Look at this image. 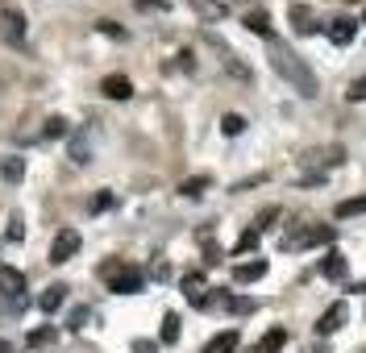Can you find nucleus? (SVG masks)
<instances>
[{"instance_id":"f257e3e1","label":"nucleus","mask_w":366,"mask_h":353,"mask_svg":"<svg viewBox=\"0 0 366 353\" xmlns=\"http://www.w3.org/2000/svg\"><path fill=\"white\" fill-rule=\"evenodd\" d=\"M267 54H271V67L283 75V79H287V84H291V88L300 91L304 100L320 96V84H317V75H313V67H308V63H304V58H300V54H296L287 42L271 38V42H267Z\"/></svg>"},{"instance_id":"473e14b6","label":"nucleus","mask_w":366,"mask_h":353,"mask_svg":"<svg viewBox=\"0 0 366 353\" xmlns=\"http://www.w3.org/2000/svg\"><path fill=\"white\" fill-rule=\"evenodd\" d=\"M121 270H125V262H121V258H113V262H104V266H100V274H104L108 283H113V278H117Z\"/></svg>"},{"instance_id":"9b49d317","label":"nucleus","mask_w":366,"mask_h":353,"mask_svg":"<svg viewBox=\"0 0 366 353\" xmlns=\"http://www.w3.org/2000/svg\"><path fill=\"white\" fill-rule=\"evenodd\" d=\"M346 320H350L346 304H333V308L317 320V333H320V337H333V333H341V328H346Z\"/></svg>"},{"instance_id":"7ed1b4c3","label":"nucleus","mask_w":366,"mask_h":353,"mask_svg":"<svg viewBox=\"0 0 366 353\" xmlns=\"http://www.w3.org/2000/svg\"><path fill=\"white\" fill-rule=\"evenodd\" d=\"M25 34H30V21L21 8H4L0 13V38L8 46H25Z\"/></svg>"},{"instance_id":"ddd939ff","label":"nucleus","mask_w":366,"mask_h":353,"mask_svg":"<svg viewBox=\"0 0 366 353\" xmlns=\"http://www.w3.org/2000/svg\"><path fill=\"white\" fill-rule=\"evenodd\" d=\"M100 91H104L108 100H130V96H134V84H130L125 75H104V79H100Z\"/></svg>"},{"instance_id":"58836bf2","label":"nucleus","mask_w":366,"mask_h":353,"mask_svg":"<svg viewBox=\"0 0 366 353\" xmlns=\"http://www.w3.org/2000/svg\"><path fill=\"white\" fill-rule=\"evenodd\" d=\"M179 67H183V71H196V63H191V50H183V54H179Z\"/></svg>"},{"instance_id":"72a5a7b5","label":"nucleus","mask_w":366,"mask_h":353,"mask_svg":"<svg viewBox=\"0 0 366 353\" xmlns=\"http://www.w3.org/2000/svg\"><path fill=\"white\" fill-rule=\"evenodd\" d=\"M104 208H113V191H100V195L92 200V212H104Z\"/></svg>"},{"instance_id":"a878e982","label":"nucleus","mask_w":366,"mask_h":353,"mask_svg":"<svg viewBox=\"0 0 366 353\" xmlns=\"http://www.w3.org/2000/svg\"><path fill=\"white\" fill-rule=\"evenodd\" d=\"M42 137L46 141H54V137H71V125H67L63 117H50V121L42 125Z\"/></svg>"},{"instance_id":"2eb2a0df","label":"nucleus","mask_w":366,"mask_h":353,"mask_svg":"<svg viewBox=\"0 0 366 353\" xmlns=\"http://www.w3.org/2000/svg\"><path fill=\"white\" fill-rule=\"evenodd\" d=\"M63 304H67V287H63V283H54V287H46L42 295H38V308H42L46 316H54V312L63 308Z\"/></svg>"},{"instance_id":"7c9ffc66","label":"nucleus","mask_w":366,"mask_h":353,"mask_svg":"<svg viewBox=\"0 0 366 353\" xmlns=\"http://www.w3.org/2000/svg\"><path fill=\"white\" fill-rule=\"evenodd\" d=\"M346 96H350V104H362V100H366V75H362V79H354Z\"/></svg>"},{"instance_id":"aec40b11","label":"nucleus","mask_w":366,"mask_h":353,"mask_svg":"<svg viewBox=\"0 0 366 353\" xmlns=\"http://www.w3.org/2000/svg\"><path fill=\"white\" fill-rule=\"evenodd\" d=\"M246 25H250V30H254L258 38H267V42L274 38V30H271V17H267L263 8H258V13H250V17H246Z\"/></svg>"},{"instance_id":"f704fd0d","label":"nucleus","mask_w":366,"mask_h":353,"mask_svg":"<svg viewBox=\"0 0 366 353\" xmlns=\"http://www.w3.org/2000/svg\"><path fill=\"white\" fill-rule=\"evenodd\" d=\"M141 13H167V0H137Z\"/></svg>"},{"instance_id":"2f4dec72","label":"nucleus","mask_w":366,"mask_h":353,"mask_svg":"<svg viewBox=\"0 0 366 353\" xmlns=\"http://www.w3.org/2000/svg\"><path fill=\"white\" fill-rule=\"evenodd\" d=\"M88 316H92L88 308H75V312H71V320H67V328H75V333H80V328L88 324Z\"/></svg>"},{"instance_id":"c9c22d12","label":"nucleus","mask_w":366,"mask_h":353,"mask_svg":"<svg viewBox=\"0 0 366 353\" xmlns=\"http://www.w3.org/2000/svg\"><path fill=\"white\" fill-rule=\"evenodd\" d=\"M274 221H279V208H267V212H263V217H258V224H254V229H258V233H263V229H271Z\"/></svg>"},{"instance_id":"a19ab883","label":"nucleus","mask_w":366,"mask_h":353,"mask_svg":"<svg viewBox=\"0 0 366 353\" xmlns=\"http://www.w3.org/2000/svg\"><path fill=\"white\" fill-rule=\"evenodd\" d=\"M362 25H366V13H362Z\"/></svg>"},{"instance_id":"f8f14e48","label":"nucleus","mask_w":366,"mask_h":353,"mask_svg":"<svg viewBox=\"0 0 366 353\" xmlns=\"http://www.w3.org/2000/svg\"><path fill=\"white\" fill-rule=\"evenodd\" d=\"M0 291H4L8 300H21V291H25V270H17V266H0Z\"/></svg>"},{"instance_id":"6ab92c4d","label":"nucleus","mask_w":366,"mask_h":353,"mask_svg":"<svg viewBox=\"0 0 366 353\" xmlns=\"http://www.w3.org/2000/svg\"><path fill=\"white\" fill-rule=\"evenodd\" d=\"M366 212V195H350L337 204V221H350V217H362Z\"/></svg>"},{"instance_id":"a211bd4d","label":"nucleus","mask_w":366,"mask_h":353,"mask_svg":"<svg viewBox=\"0 0 366 353\" xmlns=\"http://www.w3.org/2000/svg\"><path fill=\"white\" fill-rule=\"evenodd\" d=\"M291 25H296V34H317V25H313V8H304V4H291Z\"/></svg>"},{"instance_id":"39448f33","label":"nucleus","mask_w":366,"mask_h":353,"mask_svg":"<svg viewBox=\"0 0 366 353\" xmlns=\"http://www.w3.org/2000/svg\"><path fill=\"white\" fill-rule=\"evenodd\" d=\"M80 245H84V237H80L75 229H58V237H54V245H50V262L54 266L71 262V258L80 254Z\"/></svg>"},{"instance_id":"4c0bfd02","label":"nucleus","mask_w":366,"mask_h":353,"mask_svg":"<svg viewBox=\"0 0 366 353\" xmlns=\"http://www.w3.org/2000/svg\"><path fill=\"white\" fill-rule=\"evenodd\" d=\"M134 353H158V341H134Z\"/></svg>"},{"instance_id":"412c9836","label":"nucleus","mask_w":366,"mask_h":353,"mask_svg":"<svg viewBox=\"0 0 366 353\" xmlns=\"http://www.w3.org/2000/svg\"><path fill=\"white\" fill-rule=\"evenodd\" d=\"M0 175H4V183H21L25 179V158H4L0 162Z\"/></svg>"},{"instance_id":"b1692460","label":"nucleus","mask_w":366,"mask_h":353,"mask_svg":"<svg viewBox=\"0 0 366 353\" xmlns=\"http://www.w3.org/2000/svg\"><path fill=\"white\" fill-rule=\"evenodd\" d=\"M54 337H58V328H54V324H46V328H34V333L25 337V345H30V349H42V345H50Z\"/></svg>"},{"instance_id":"0eeeda50","label":"nucleus","mask_w":366,"mask_h":353,"mask_svg":"<svg viewBox=\"0 0 366 353\" xmlns=\"http://www.w3.org/2000/svg\"><path fill=\"white\" fill-rule=\"evenodd\" d=\"M183 295H187V304L191 308H213V295H208V283H204V274L196 270V274H183Z\"/></svg>"},{"instance_id":"4be33fe9","label":"nucleus","mask_w":366,"mask_h":353,"mask_svg":"<svg viewBox=\"0 0 366 353\" xmlns=\"http://www.w3.org/2000/svg\"><path fill=\"white\" fill-rule=\"evenodd\" d=\"M208 187H213V179H208V175H196V179H183V183H179V191H183V195H187V200H196V195H204Z\"/></svg>"},{"instance_id":"1a4fd4ad","label":"nucleus","mask_w":366,"mask_h":353,"mask_svg":"<svg viewBox=\"0 0 366 353\" xmlns=\"http://www.w3.org/2000/svg\"><path fill=\"white\" fill-rule=\"evenodd\" d=\"M320 274H324L329 283H346V278H350V262L341 258V250H329V254L320 258Z\"/></svg>"},{"instance_id":"bb28decb","label":"nucleus","mask_w":366,"mask_h":353,"mask_svg":"<svg viewBox=\"0 0 366 353\" xmlns=\"http://www.w3.org/2000/svg\"><path fill=\"white\" fill-rule=\"evenodd\" d=\"M241 129H246V117H241V113H225V117H221V133H225V137H237Z\"/></svg>"},{"instance_id":"20e7f679","label":"nucleus","mask_w":366,"mask_h":353,"mask_svg":"<svg viewBox=\"0 0 366 353\" xmlns=\"http://www.w3.org/2000/svg\"><path fill=\"white\" fill-rule=\"evenodd\" d=\"M333 241V229L329 224H313V229H300L291 237H283V250H308V245H329Z\"/></svg>"},{"instance_id":"c85d7f7f","label":"nucleus","mask_w":366,"mask_h":353,"mask_svg":"<svg viewBox=\"0 0 366 353\" xmlns=\"http://www.w3.org/2000/svg\"><path fill=\"white\" fill-rule=\"evenodd\" d=\"M258 237H263V233H258V229H246V233H241V237H237V254H250V250H254V245H258Z\"/></svg>"},{"instance_id":"6e6552de","label":"nucleus","mask_w":366,"mask_h":353,"mask_svg":"<svg viewBox=\"0 0 366 353\" xmlns=\"http://www.w3.org/2000/svg\"><path fill=\"white\" fill-rule=\"evenodd\" d=\"M141 287H146V274H141L137 266H125V270L108 283V291H113V295H137Z\"/></svg>"},{"instance_id":"cd10ccee","label":"nucleus","mask_w":366,"mask_h":353,"mask_svg":"<svg viewBox=\"0 0 366 353\" xmlns=\"http://www.w3.org/2000/svg\"><path fill=\"white\" fill-rule=\"evenodd\" d=\"M191 8H196V13H204V17H213V21H217V17H225V4H217V0H191Z\"/></svg>"},{"instance_id":"423d86ee","label":"nucleus","mask_w":366,"mask_h":353,"mask_svg":"<svg viewBox=\"0 0 366 353\" xmlns=\"http://www.w3.org/2000/svg\"><path fill=\"white\" fill-rule=\"evenodd\" d=\"M204 42H208L213 50H217V54H221V67H225L229 75H237L241 84H250V67H246V63H241V58H237V54H233V50H229V46L221 42L217 34H204Z\"/></svg>"},{"instance_id":"393cba45","label":"nucleus","mask_w":366,"mask_h":353,"mask_svg":"<svg viewBox=\"0 0 366 353\" xmlns=\"http://www.w3.org/2000/svg\"><path fill=\"white\" fill-rule=\"evenodd\" d=\"M283 341H287V333H283V328H271V333L258 341V349H254V353H279V349H283Z\"/></svg>"},{"instance_id":"c756f323","label":"nucleus","mask_w":366,"mask_h":353,"mask_svg":"<svg viewBox=\"0 0 366 353\" xmlns=\"http://www.w3.org/2000/svg\"><path fill=\"white\" fill-rule=\"evenodd\" d=\"M96 30H100L104 38H117V42H125V30H121L117 21H96Z\"/></svg>"},{"instance_id":"4468645a","label":"nucleus","mask_w":366,"mask_h":353,"mask_svg":"<svg viewBox=\"0 0 366 353\" xmlns=\"http://www.w3.org/2000/svg\"><path fill=\"white\" fill-rule=\"evenodd\" d=\"M67 154H71V162L75 167H84L92 158V137H88V129H80V133H71V146H67Z\"/></svg>"},{"instance_id":"ea45409f","label":"nucleus","mask_w":366,"mask_h":353,"mask_svg":"<svg viewBox=\"0 0 366 353\" xmlns=\"http://www.w3.org/2000/svg\"><path fill=\"white\" fill-rule=\"evenodd\" d=\"M0 353H13V345H8V341H0Z\"/></svg>"},{"instance_id":"e433bc0d","label":"nucleus","mask_w":366,"mask_h":353,"mask_svg":"<svg viewBox=\"0 0 366 353\" xmlns=\"http://www.w3.org/2000/svg\"><path fill=\"white\" fill-rule=\"evenodd\" d=\"M21 237H25V224L13 221V224H8V241H21Z\"/></svg>"},{"instance_id":"dca6fc26","label":"nucleus","mask_w":366,"mask_h":353,"mask_svg":"<svg viewBox=\"0 0 366 353\" xmlns=\"http://www.w3.org/2000/svg\"><path fill=\"white\" fill-rule=\"evenodd\" d=\"M267 274V258H254V262H241L233 270V283H258Z\"/></svg>"},{"instance_id":"9d476101","label":"nucleus","mask_w":366,"mask_h":353,"mask_svg":"<svg viewBox=\"0 0 366 353\" xmlns=\"http://www.w3.org/2000/svg\"><path fill=\"white\" fill-rule=\"evenodd\" d=\"M354 34H358V21H354V17H337V21H329V30H324V38L333 46H350Z\"/></svg>"},{"instance_id":"5701e85b","label":"nucleus","mask_w":366,"mask_h":353,"mask_svg":"<svg viewBox=\"0 0 366 353\" xmlns=\"http://www.w3.org/2000/svg\"><path fill=\"white\" fill-rule=\"evenodd\" d=\"M158 341H163V345H175V341H179V316H175V312L163 316V333H158Z\"/></svg>"},{"instance_id":"f03ea898","label":"nucleus","mask_w":366,"mask_h":353,"mask_svg":"<svg viewBox=\"0 0 366 353\" xmlns=\"http://www.w3.org/2000/svg\"><path fill=\"white\" fill-rule=\"evenodd\" d=\"M341 158H346V150H341V146H324V150H313V154L304 158L308 175L300 179V183H324V167H337Z\"/></svg>"},{"instance_id":"f3484780","label":"nucleus","mask_w":366,"mask_h":353,"mask_svg":"<svg viewBox=\"0 0 366 353\" xmlns=\"http://www.w3.org/2000/svg\"><path fill=\"white\" fill-rule=\"evenodd\" d=\"M237 341H241V333H237V328H225V333H217V337L204 345V353H233Z\"/></svg>"}]
</instances>
